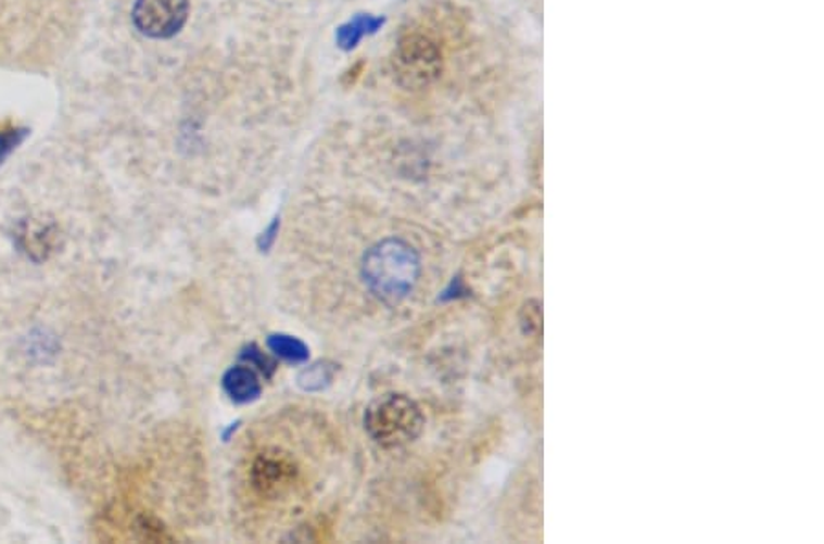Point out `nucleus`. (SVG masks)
Masks as SVG:
<instances>
[{"label":"nucleus","instance_id":"9d476101","mask_svg":"<svg viewBox=\"0 0 824 544\" xmlns=\"http://www.w3.org/2000/svg\"><path fill=\"white\" fill-rule=\"evenodd\" d=\"M333 367L328 363H316L299 375L297 381L304 391H321L332 381Z\"/></svg>","mask_w":824,"mask_h":544},{"label":"nucleus","instance_id":"1a4fd4ad","mask_svg":"<svg viewBox=\"0 0 824 544\" xmlns=\"http://www.w3.org/2000/svg\"><path fill=\"white\" fill-rule=\"evenodd\" d=\"M268 346L269 351L290 363H303L308 359V346L292 336H269Z\"/></svg>","mask_w":824,"mask_h":544},{"label":"nucleus","instance_id":"0eeeda50","mask_svg":"<svg viewBox=\"0 0 824 544\" xmlns=\"http://www.w3.org/2000/svg\"><path fill=\"white\" fill-rule=\"evenodd\" d=\"M223 387L234 404H250L253 400H257L258 394L263 391L257 372L250 369L248 365H239V367L229 369L224 375Z\"/></svg>","mask_w":824,"mask_h":544},{"label":"nucleus","instance_id":"f257e3e1","mask_svg":"<svg viewBox=\"0 0 824 544\" xmlns=\"http://www.w3.org/2000/svg\"><path fill=\"white\" fill-rule=\"evenodd\" d=\"M363 281L386 305H398L420 277V257L409 242L386 239L365 253Z\"/></svg>","mask_w":824,"mask_h":544},{"label":"nucleus","instance_id":"9b49d317","mask_svg":"<svg viewBox=\"0 0 824 544\" xmlns=\"http://www.w3.org/2000/svg\"><path fill=\"white\" fill-rule=\"evenodd\" d=\"M26 136H28L26 129H8L0 132V164L23 143Z\"/></svg>","mask_w":824,"mask_h":544},{"label":"nucleus","instance_id":"20e7f679","mask_svg":"<svg viewBox=\"0 0 824 544\" xmlns=\"http://www.w3.org/2000/svg\"><path fill=\"white\" fill-rule=\"evenodd\" d=\"M188 15L189 0H138L132 12L136 28L152 39L176 36Z\"/></svg>","mask_w":824,"mask_h":544},{"label":"nucleus","instance_id":"f03ea898","mask_svg":"<svg viewBox=\"0 0 824 544\" xmlns=\"http://www.w3.org/2000/svg\"><path fill=\"white\" fill-rule=\"evenodd\" d=\"M365 429L381 447H404L420 437L423 415L405 394H385L367 407Z\"/></svg>","mask_w":824,"mask_h":544},{"label":"nucleus","instance_id":"423d86ee","mask_svg":"<svg viewBox=\"0 0 824 544\" xmlns=\"http://www.w3.org/2000/svg\"><path fill=\"white\" fill-rule=\"evenodd\" d=\"M58 239L59 231L55 224L23 220L15 229V244L18 252L24 253L34 263L47 261L55 252Z\"/></svg>","mask_w":824,"mask_h":544},{"label":"nucleus","instance_id":"6e6552de","mask_svg":"<svg viewBox=\"0 0 824 544\" xmlns=\"http://www.w3.org/2000/svg\"><path fill=\"white\" fill-rule=\"evenodd\" d=\"M383 24H385L383 17L359 13L352 21L338 28V34H335L338 47L343 48V50H352V48L357 47V42L362 41L363 37L372 36Z\"/></svg>","mask_w":824,"mask_h":544},{"label":"nucleus","instance_id":"7ed1b4c3","mask_svg":"<svg viewBox=\"0 0 824 544\" xmlns=\"http://www.w3.org/2000/svg\"><path fill=\"white\" fill-rule=\"evenodd\" d=\"M394 74L407 88H423L440 76L442 53L427 37L405 36L394 52Z\"/></svg>","mask_w":824,"mask_h":544},{"label":"nucleus","instance_id":"39448f33","mask_svg":"<svg viewBox=\"0 0 824 544\" xmlns=\"http://www.w3.org/2000/svg\"><path fill=\"white\" fill-rule=\"evenodd\" d=\"M295 479H297V468L292 458L281 451L263 453L253 464V488L264 497H279L282 493H287Z\"/></svg>","mask_w":824,"mask_h":544}]
</instances>
